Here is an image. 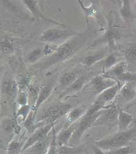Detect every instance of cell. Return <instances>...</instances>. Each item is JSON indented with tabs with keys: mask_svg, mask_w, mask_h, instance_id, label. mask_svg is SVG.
<instances>
[{
	"mask_svg": "<svg viewBox=\"0 0 136 154\" xmlns=\"http://www.w3.org/2000/svg\"><path fill=\"white\" fill-rule=\"evenodd\" d=\"M54 127V124H49L38 128L26 140L25 144L22 148V152L24 151L25 150L32 146L38 142L41 141L46 139L49 136L50 131L53 130Z\"/></svg>",
	"mask_w": 136,
	"mask_h": 154,
	"instance_id": "52a82bcc",
	"label": "cell"
},
{
	"mask_svg": "<svg viewBox=\"0 0 136 154\" xmlns=\"http://www.w3.org/2000/svg\"><path fill=\"white\" fill-rule=\"evenodd\" d=\"M85 81L86 77L85 76L81 75L78 77L71 85L65 88V90L61 94L60 97H67L78 92L83 88L85 84Z\"/></svg>",
	"mask_w": 136,
	"mask_h": 154,
	"instance_id": "603a6c76",
	"label": "cell"
},
{
	"mask_svg": "<svg viewBox=\"0 0 136 154\" xmlns=\"http://www.w3.org/2000/svg\"><path fill=\"white\" fill-rule=\"evenodd\" d=\"M57 48L58 47L56 44H48L43 48V52H44L45 55L48 57L50 55L53 54L57 50Z\"/></svg>",
	"mask_w": 136,
	"mask_h": 154,
	"instance_id": "f35d334b",
	"label": "cell"
},
{
	"mask_svg": "<svg viewBox=\"0 0 136 154\" xmlns=\"http://www.w3.org/2000/svg\"><path fill=\"white\" fill-rule=\"evenodd\" d=\"M78 78L75 72H68L62 74L59 79V83L62 87L67 88Z\"/></svg>",
	"mask_w": 136,
	"mask_h": 154,
	"instance_id": "4316f807",
	"label": "cell"
},
{
	"mask_svg": "<svg viewBox=\"0 0 136 154\" xmlns=\"http://www.w3.org/2000/svg\"><path fill=\"white\" fill-rule=\"evenodd\" d=\"M135 7H136V1H135Z\"/></svg>",
	"mask_w": 136,
	"mask_h": 154,
	"instance_id": "60d3db41",
	"label": "cell"
},
{
	"mask_svg": "<svg viewBox=\"0 0 136 154\" xmlns=\"http://www.w3.org/2000/svg\"><path fill=\"white\" fill-rule=\"evenodd\" d=\"M106 107L94 102L87 109L84 115L77 122L74 132L68 145L75 146L78 145L85 132L88 129L93 127L94 123L101 114L102 110Z\"/></svg>",
	"mask_w": 136,
	"mask_h": 154,
	"instance_id": "7a4b0ae2",
	"label": "cell"
},
{
	"mask_svg": "<svg viewBox=\"0 0 136 154\" xmlns=\"http://www.w3.org/2000/svg\"><path fill=\"white\" fill-rule=\"evenodd\" d=\"M77 122L67 127H64L56 135V141L58 146L68 145L70 140L74 132Z\"/></svg>",
	"mask_w": 136,
	"mask_h": 154,
	"instance_id": "9a60e30c",
	"label": "cell"
},
{
	"mask_svg": "<svg viewBox=\"0 0 136 154\" xmlns=\"http://www.w3.org/2000/svg\"><path fill=\"white\" fill-rule=\"evenodd\" d=\"M120 38V32L117 29V28L111 26L106 30L100 38L93 44V46L97 45L100 43H106L108 45L110 52H112L113 51L116 49V41Z\"/></svg>",
	"mask_w": 136,
	"mask_h": 154,
	"instance_id": "9c48e42d",
	"label": "cell"
},
{
	"mask_svg": "<svg viewBox=\"0 0 136 154\" xmlns=\"http://www.w3.org/2000/svg\"><path fill=\"white\" fill-rule=\"evenodd\" d=\"M121 2L122 6L120 9V14L124 22L129 23L133 17L131 2L128 0L122 1Z\"/></svg>",
	"mask_w": 136,
	"mask_h": 154,
	"instance_id": "d4e9b609",
	"label": "cell"
},
{
	"mask_svg": "<svg viewBox=\"0 0 136 154\" xmlns=\"http://www.w3.org/2000/svg\"><path fill=\"white\" fill-rule=\"evenodd\" d=\"M127 71H129L127 63L126 61H120L113 66L111 69L103 73V75L106 78L114 79L117 82V78Z\"/></svg>",
	"mask_w": 136,
	"mask_h": 154,
	"instance_id": "e0dca14e",
	"label": "cell"
},
{
	"mask_svg": "<svg viewBox=\"0 0 136 154\" xmlns=\"http://www.w3.org/2000/svg\"><path fill=\"white\" fill-rule=\"evenodd\" d=\"M106 154H133L136 152V149L132 145L105 151Z\"/></svg>",
	"mask_w": 136,
	"mask_h": 154,
	"instance_id": "1f68e13d",
	"label": "cell"
},
{
	"mask_svg": "<svg viewBox=\"0 0 136 154\" xmlns=\"http://www.w3.org/2000/svg\"><path fill=\"white\" fill-rule=\"evenodd\" d=\"M118 94L124 103H129L136 97V87L132 83H126L121 86Z\"/></svg>",
	"mask_w": 136,
	"mask_h": 154,
	"instance_id": "ac0fdd59",
	"label": "cell"
},
{
	"mask_svg": "<svg viewBox=\"0 0 136 154\" xmlns=\"http://www.w3.org/2000/svg\"><path fill=\"white\" fill-rule=\"evenodd\" d=\"M84 152V148L82 146L63 145L58 146V154H82Z\"/></svg>",
	"mask_w": 136,
	"mask_h": 154,
	"instance_id": "484cf974",
	"label": "cell"
},
{
	"mask_svg": "<svg viewBox=\"0 0 136 154\" xmlns=\"http://www.w3.org/2000/svg\"><path fill=\"white\" fill-rule=\"evenodd\" d=\"M32 78V75L30 74H23L18 78L16 82L19 92L27 91L31 85Z\"/></svg>",
	"mask_w": 136,
	"mask_h": 154,
	"instance_id": "f546056e",
	"label": "cell"
},
{
	"mask_svg": "<svg viewBox=\"0 0 136 154\" xmlns=\"http://www.w3.org/2000/svg\"><path fill=\"white\" fill-rule=\"evenodd\" d=\"M74 30L67 28H50L45 30L38 39L43 42L54 44L63 40H68L78 34Z\"/></svg>",
	"mask_w": 136,
	"mask_h": 154,
	"instance_id": "5b68a950",
	"label": "cell"
},
{
	"mask_svg": "<svg viewBox=\"0 0 136 154\" xmlns=\"http://www.w3.org/2000/svg\"><path fill=\"white\" fill-rule=\"evenodd\" d=\"M53 139L51 143L50 146L48 151L46 154H58L57 153V148H58V145L56 141V132H55V129L54 127L53 129Z\"/></svg>",
	"mask_w": 136,
	"mask_h": 154,
	"instance_id": "8d00e7d4",
	"label": "cell"
},
{
	"mask_svg": "<svg viewBox=\"0 0 136 154\" xmlns=\"http://www.w3.org/2000/svg\"><path fill=\"white\" fill-rule=\"evenodd\" d=\"M25 7L27 8V10L30 12V13L34 16V17L37 20H43L44 21H46L47 22H49L50 23L54 24L56 25L59 26H64L65 24H62L60 23L57 22L52 19H50L46 17L43 13L40 11L39 9V7L38 6L37 1H33V0H25L22 1Z\"/></svg>",
	"mask_w": 136,
	"mask_h": 154,
	"instance_id": "30bf717a",
	"label": "cell"
},
{
	"mask_svg": "<svg viewBox=\"0 0 136 154\" xmlns=\"http://www.w3.org/2000/svg\"><path fill=\"white\" fill-rule=\"evenodd\" d=\"M40 85L36 86V85H30L28 90H27L28 104L32 107V109L33 108V107L35 105L36 102L37 101V97L40 91Z\"/></svg>",
	"mask_w": 136,
	"mask_h": 154,
	"instance_id": "83f0119b",
	"label": "cell"
},
{
	"mask_svg": "<svg viewBox=\"0 0 136 154\" xmlns=\"http://www.w3.org/2000/svg\"><path fill=\"white\" fill-rule=\"evenodd\" d=\"M120 108L116 104L107 106L102 110L101 114L94 123L93 127H104L109 129L117 125L118 115Z\"/></svg>",
	"mask_w": 136,
	"mask_h": 154,
	"instance_id": "8992f818",
	"label": "cell"
},
{
	"mask_svg": "<svg viewBox=\"0 0 136 154\" xmlns=\"http://www.w3.org/2000/svg\"><path fill=\"white\" fill-rule=\"evenodd\" d=\"M25 143L20 140L13 139L10 142L7 148L8 154H21Z\"/></svg>",
	"mask_w": 136,
	"mask_h": 154,
	"instance_id": "f1b7e54d",
	"label": "cell"
},
{
	"mask_svg": "<svg viewBox=\"0 0 136 154\" xmlns=\"http://www.w3.org/2000/svg\"><path fill=\"white\" fill-rule=\"evenodd\" d=\"M119 62L115 54L113 52H110L103 61V73L111 69L113 66L117 64Z\"/></svg>",
	"mask_w": 136,
	"mask_h": 154,
	"instance_id": "4dcf8cb0",
	"label": "cell"
},
{
	"mask_svg": "<svg viewBox=\"0 0 136 154\" xmlns=\"http://www.w3.org/2000/svg\"><path fill=\"white\" fill-rule=\"evenodd\" d=\"M109 53L110 51L108 47H105L93 54L85 57L82 61V64L87 68L91 67L101 60H104Z\"/></svg>",
	"mask_w": 136,
	"mask_h": 154,
	"instance_id": "2e32d148",
	"label": "cell"
},
{
	"mask_svg": "<svg viewBox=\"0 0 136 154\" xmlns=\"http://www.w3.org/2000/svg\"><path fill=\"white\" fill-rule=\"evenodd\" d=\"M120 88V86L117 83L111 88L103 91L98 95H97V97L94 102L102 105V106H107V104L108 103H111L114 98H116L119 92Z\"/></svg>",
	"mask_w": 136,
	"mask_h": 154,
	"instance_id": "8fae6325",
	"label": "cell"
},
{
	"mask_svg": "<svg viewBox=\"0 0 136 154\" xmlns=\"http://www.w3.org/2000/svg\"><path fill=\"white\" fill-rule=\"evenodd\" d=\"M134 121V117L132 114L120 109L118 115V131H124L128 129L129 127Z\"/></svg>",
	"mask_w": 136,
	"mask_h": 154,
	"instance_id": "7402d4cb",
	"label": "cell"
},
{
	"mask_svg": "<svg viewBox=\"0 0 136 154\" xmlns=\"http://www.w3.org/2000/svg\"><path fill=\"white\" fill-rule=\"evenodd\" d=\"M53 131V130H52ZM53 139V132L46 139L38 142L21 154H46L49 149Z\"/></svg>",
	"mask_w": 136,
	"mask_h": 154,
	"instance_id": "7c38bea8",
	"label": "cell"
},
{
	"mask_svg": "<svg viewBox=\"0 0 136 154\" xmlns=\"http://www.w3.org/2000/svg\"><path fill=\"white\" fill-rule=\"evenodd\" d=\"M90 32L87 31L68 39L58 47L57 50L48 56L43 61L36 65V68L40 71H44L50 67L66 61L80 51L86 44L89 38Z\"/></svg>",
	"mask_w": 136,
	"mask_h": 154,
	"instance_id": "6da1fadb",
	"label": "cell"
},
{
	"mask_svg": "<svg viewBox=\"0 0 136 154\" xmlns=\"http://www.w3.org/2000/svg\"><path fill=\"white\" fill-rule=\"evenodd\" d=\"M30 110H31V106L29 104L21 106V107L18 109L16 112L15 118L17 119L21 117L22 122H24L26 119V118H27L29 114H30Z\"/></svg>",
	"mask_w": 136,
	"mask_h": 154,
	"instance_id": "d590c367",
	"label": "cell"
},
{
	"mask_svg": "<svg viewBox=\"0 0 136 154\" xmlns=\"http://www.w3.org/2000/svg\"><path fill=\"white\" fill-rule=\"evenodd\" d=\"M71 108V105L67 103H51L45 108L41 114L36 118L35 123H40L42 125L54 124L62 116L67 115Z\"/></svg>",
	"mask_w": 136,
	"mask_h": 154,
	"instance_id": "277c9868",
	"label": "cell"
},
{
	"mask_svg": "<svg viewBox=\"0 0 136 154\" xmlns=\"http://www.w3.org/2000/svg\"><path fill=\"white\" fill-rule=\"evenodd\" d=\"M16 102L21 106L28 104V98L27 91L19 92L17 95Z\"/></svg>",
	"mask_w": 136,
	"mask_h": 154,
	"instance_id": "74e56055",
	"label": "cell"
},
{
	"mask_svg": "<svg viewBox=\"0 0 136 154\" xmlns=\"http://www.w3.org/2000/svg\"><path fill=\"white\" fill-rule=\"evenodd\" d=\"M136 82V72H131L127 71L119 77L117 79V82L120 85L121 87V84L123 85L126 83H133Z\"/></svg>",
	"mask_w": 136,
	"mask_h": 154,
	"instance_id": "e575fe53",
	"label": "cell"
},
{
	"mask_svg": "<svg viewBox=\"0 0 136 154\" xmlns=\"http://www.w3.org/2000/svg\"><path fill=\"white\" fill-rule=\"evenodd\" d=\"M93 151L94 154H106L105 151L95 145L93 146Z\"/></svg>",
	"mask_w": 136,
	"mask_h": 154,
	"instance_id": "ab89813d",
	"label": "cell"
},
{
	"mask_svg": "<svg viewBox=\"0 0 136 154\" xmlns=\"http://www.w3.org/2000/svg\"><path fill=\"white\" fill-rule=\"evenodd\" d=\"M124 56L126 60L130 63L136 61V43L127 46L124 51Z\"/></svg>",
	"mask_w": 136,
	"mask_h": 154,
	"instance_id": "d6a6232c",
	"label": "cell"
},
{
	"mask_svg": "<svg viewBox=\"0 0 136 154\" xmlns=\"http://www.w3.org/2000/svg\"><path fill=\"white\" fill-rule=\"evenodd\" d=\"M45 55L43 48L37 47L29 52L25 57V61L30 64H35Z\"/></svg>",
	"mask_w": 136,
	"mask_h": 154,
	"instance_id": "cb8c5ba5",
	"label": "cell"
},
{
	"mask_svg": "<svg viewBox=\"0 0 136 154\" xmlns=\"http://www.w3.org/2000/svg\"><path fill=\"white\" fill-rule=\"evenodd\" d=\"M54 85L53 84H43L40 85L39 94L37 97V101L33 107L32 111L34 112V116L36 117L39 108L42 104L45 102L49 98L52 91L53 90ZM36 119V118H35Z\"/></svg>",
	"mask_w": 136,
	"mask_h": 154,
	"instance_id": "5bb4252c",
	"label": "cell"
},
{
	"mask_svg": "<svg viewBox=\"0 0 136 154\" xmlns=\"http://www.w3.org/2000/svg\"><path fill=\"white\" fill-rule=\"evenodd\" d=\"M87 109L84 106H79L71 109L67 114L65 118V124L64 127H69L77 122L84 114L86 112Z\"/></svg>",
	"mask_w": 136,
	"mask_h": 154,
	"instance_id": "ffe728a7",
	"label": "cell"
},
{
	"mask_svg": "<svg viewBox=\"0 0 136 154\" xmlns=\"http://www.w3.org/2000/svg\"><path fill=\"white\" fill-rule=\"evenodd\" d=\"M1 128L2 130L8 134L14 133L19 134L21 128L17 122V119L15 118H6L1 121Z\"/></svg>",
	"mask_w": 136,
	"mask_h": 154,
	"instance_id": "d6986e66",
	"label": "cell"
},
{
	"mask_svg": "<svg viewBox=\"0 0 136 154\" xmlns=\"http://www.w3.org/2000/svg\"><path fill=\"white\" fill-rule=\"evenodd\" d=\"M15 51L13 42L10 38H5L1 42V52L3 54H10Z\"/></svg>",
	"mask_w": 136,
	"mask_h": 154,
	"instance_id": "836d02e7",
	"label": "cell"
},
{
	"mask_svg": "<svg viewBox=\"0 0 136 154\" xmlns=\"http://www.w3.org/2000/svg\"><path fill=\"white\" fill-rule=\"evenodd\" d=\"M117 84V82L114 79L104 77L103 75H99L91 79L89 84L92 92L95 95H98L103 91L111 88Z\"/></svg>",
	"mask_w": 136,
	"mask_h": 154,
	"instance_id": "ba28073f",
	"label": "cell"
},
{
	"mask_svg": "<svg viewBox=\"0 0 136 154\" xmlns=\"http://www.w3.org/2000/svg\"><path fill=\"white\" fill-rule=\"evenodd\" d=\"M80 5L81 6L83 12L84 13L87 20H88V18L90 17H93L95 18H100V17H102V15L100 14V8L99 7V4L97 3L98 1H91V4L89 7H85L82 2L81 1H77Z\"/></svg>",
	"mask_w": 136,
	"mask_h": 154,
	"instance_id": "44dd1931",
	"label": "cell"
},
{
	"mask_svg": "<svg viewBox=\"0 0 136 154\" xmlns=\"http://www.w3.org/2000/svg\"><path fill=\"white\" fill-rule=\"evenodd\" d=\"M1 92L9 99L14 98L19 92L17 82L10 79L4 80L1 84Z\"/></svg>",
	"mask_w": 136,
	"mask_h": 154,
	"instance_id": "4fadbf2b",
	"label": "cell"
},
{
	"mask_svg": "<svg viewBox=\"0 0 136 154\" xmlns=\"http://www.w3.org/2000/svg\"><path fill=\"white\" fill-rule=\"evenodd\" d=\"M136 135V128L128 129L124 131H117L111 135L98 140L95 142V145L105 151L114 149L132 144Z\"/></svg>",
	"mask_w": 136,
	"mask_h": 154,
	"instance_id": "3957f363",
	"label": "cell"
}]
</instances>
